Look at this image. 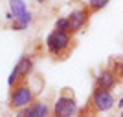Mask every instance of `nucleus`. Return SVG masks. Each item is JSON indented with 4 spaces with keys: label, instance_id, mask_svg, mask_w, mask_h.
Instances as JSON below:
<instances>
[{
    "label": "nucleus",
    "instance_id": "nucleus-1",
    "mask_svg": "<svg viewBox=\"0 0 123 117\" xmlns=\"http://www.w3.org/2000/svg\"><path fill=\"white\" fill-rule=\"evenodd\" d=\"M74 48H75V40H74L72 35L68 33H62V31H51L46 39V50H48V55L55 61L62 62L66 61L68 57L72 55Z\"/></svg>",
    "mask_w": 123,
    "mask_h": 117
},
{
    "label": "nucleus",
    "instance_id": "nucleus-2",
    "mask_svg": "<svg viewBox=\"0 0 123 117\" xmlns=\"http://www.w3.org/2000/svg\"><path fill=\"white\" fill-rule=\"evenodd\" d=\"M37 99H39V90H35V88L31 86L30 79H28L26 82L18 84V86L9 88L7 108H9V110H15V112H18V110H24V108H28L31 102H35Z\"/></svg>",
    "mask_w": 123,
    "mask_h": 117
},
{
    "label": "nucleus",
    "instance_id": "nucleus-3",
    "mask_svg": "<svg viewBox=\"0 0 123 117\" xmlns=\"http://www.w3.org/2000/svg\"><path fill=\"white\" fill-rule=\"evenodd\" d=\"M77 99L72 88L64 86L51 106V117H74L77 115Z\"/></svg>",
    "mask_w": 123,
    "mask_h": 117
},
{
    "label": "nucleus",
    "instance_id": "nucleus-4",
    "mask_svg": "<svg viewBox=\"0 0 123 117\" xmlns=\"http://www.w3.org/2000/svg\"><path fill=\"white\" fill-rule=\"evenodd\" d=\"M90 11H88V7L85 6V7H79V9H74L70 15H68V22H70V29H72V35H75V33H79V31L85 28V26L88 24V18H90Z\"/></svg>",
    "mask_w": 123,
    "mask_h": 117
},
{
    "label": "nucleus",
    "instance_id": "nucleus-5",
    "mask_svg": "<svg viewBox=\"0 0 123 117\" xmlns=\"http://www.w3.org/2000/svg\"><path fill=\"white\" fill-rule=\"evenodd\" d=\"M17 117H51V108L48 106L44 101L37 99L35 102H31L28 108L18 110Z\"/></svg>",
    "mask_w": 123,
    "mask_h": 117
},
{
    "label": "nucleus",
    "instance_id": "nucleus-6",
    "mask_svg": "<svg viewBox=\"0 0 123 117\" xmlns=\"http://www.w3.org/2000/svg\"><path fill=\"white\" fill-rule=\"evenodd\" d=\"M90 101L94 102V106L99 113L101 112H108L110 108L116 104V99L110 92H101V90H94L90 95Z\"/></svg>",
    "mask_w": 123,
    "mask_h": 117
},
{
    "label": "nucleus",
    "instance_id": "nucleus-7",
    "mask_svg": "<svg viewBox=\"0 0 123 117\" xmlns=\"http://www.w3.org/2000/svg\"><path fill=\"white\" fill-rule=\"evenodd\" d=\"M118 84V79L114 75L112 71L105 68V70L99 71V75L96 77V81H94V90H101V92H110L114 86Z\"/></svg>",
    "mask_w": 123,
    "mask_h": 117
},
{
    "label": "nucleus",
    "instance_id": "nucleus-8",
    "mask_svg": "<svg viewBox=\"0 0 123 117\" xmlns=\"http://www.w3.org/2000/svg\"><path fill=\"white\" fill-rule=\"evenodd\" d=\"M9 9H11V15L15 17L17 20H24L28 24L31 22V13L26 9L24 0H9Z\"/></svg>",
    "mask_w": 123,
    "mask_h": 117
},
{
    "label": "nucleus",
    "instance_id": "nucleus-9",
    "mask_svg": "<svg viewBox=\"0 0 123 117\" xmlns=\"http://www.w3.org/2000/svg\"><path fill=\"white\" fill-rule=\"evenodd\" d=\"M15 70L18 71L22 81H28L31 77V73H33V59H31V55H22L17 62Z\"/></svg>",
    "mask_w": 123,
    "mask_h": 117
},
{
    "label": "nucleus",
    "instance_id": "nucleus-10",
    "mask_svg": "<svg viewBox=\"0 0 123 117\" xmlns=\"http://www.w3.org/2000/svg\"><path fill=\"white\" fill-rule=\"evenodd\" d=\"M99 115V112L96 110V106H94V102L88 99L86 101V104L81 108V110H77V115L75 117H98Z\"/></svg>",
    "mask_w": 123,
    "mask_h": 117
},
{
    "label": "nucleus",
    "instance_id": "nucleus-11",
    "mask_svg": "<svg viewBox=\"0 0 123 117\" xmlns=\"http://www.w3.org/2000/svg\"><path fill=\"white\" fill-rule=\"evenodd\" d=\"M108 70L116 75V79H118V82H119L123 79V59H114V61L110 62V68H108Z\"/></svg>",
    "mask_w": 123,
    "mask_h": 117
},
{
    "label": "nucleus",
    "instance_id": "nucleus-12",
    "mask_svg": "<svg viewBox=\"0 0 123 117\" xmlns=\"http://www.w3.org/2000/svg\"><path fill=\"white\" fill-rule=\"evenodd\" d=\"M55 31H62V33H68V35H72V29H70V22H68V17H61V18H57L55 22ZM74 37V35H72Z\"/></svg>",
    "mask_w": 123,
    "mask_h": 117
},
{
    "label": "nucleus",
    "instance_id": "nucleus-13",
    "mask_svg": "<svg viewBox=\"0 0 123 117\" xmlns=\"http://www.w3.org/2000/svg\"><path fill=\"white\" fill-rule=\"evenodd\" d=\"M108 2H110V0H88V2H86V7H88V11L94 15V13L101 11Z\"/></svg>",
    "mask_w": 123,
    "mask_h": 117
},
{
    "label": "nucleus",
    "instance_id": "nucleus-14",
    "mask_svg": "<svg viewBox=\"0 0 123 117\" xmlns=\"http://www.w3.org/2000/svg\"><path fill=\"white\" fill-rule=\"evenodd\" d=\"M9 28L13 31H18V29H26L28 28V22H24V20H17V18H13V22L9 24Z\"/></svg>",
    "mask_w": 123,
    "mask_h": 117
},
{
    "label": "nucleus",
    "instance_id": "nucleus-15",
    "mask_svg": "<svg viewBox=\"0 0 123 117\" xmlns=\"http://www.w3.org/2000/svg\"><path fill=\"white\" fill-rule=\"evenodd\" d=\"M118 106H119V108H123V99H121V101L118 102Z\"/></svg>",
    "mask_w": 123,
    "mask_h": 117
},
{
    "label": "nucleus",
    "instance_id": "nucleus-16",
    "mask_svg": "<svg viewBox=\"0 0 123 117\" xmlns=\"http://www.w3.org/2000/svg\"><path fill=\"white\" fill-rule=\"evenodd\" d=\"M37 2H39V4H46L48 0H37Z\"/></svg>",
    "mask_w": 123,
    "mask_h": 117
},
{
    "label": "nucleus",
    "instance_id": "nucleus-17",
    "mask_svg": "<svg viewBox=\"0 0 123 117\" xmlns=\"http://www.w3.org/2000/svg\"><path fill=\"white\" fill-rule=\"evenodd\" d=\"M119 117H123V113H121V115H119Z\"/></svg>",
    "mask_w": 123,
    "mask_h": 117
}]
</instances>
